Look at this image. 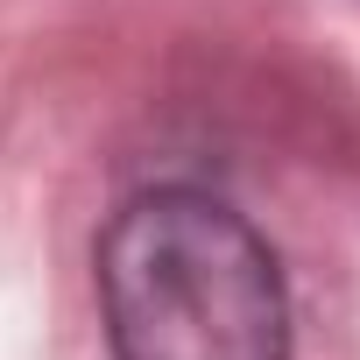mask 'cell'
I'll use <instances>...</instances> for the list:
<instances>
[{"instance_id":"6da1fadb","label":"cell","mask_w":360,"mask_h":360,"mask_svg":"<svg viewBox=\"0 0 360 360\" xmlns=\"http://www.w3.org/2000/svg\"><path fill=\"white\" fill-rule=\"evenodd\" d=\"M99 318L113 360H290L276 248L212 191L162 184L99 233Z\"/></svg>"}]
</instances>
